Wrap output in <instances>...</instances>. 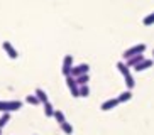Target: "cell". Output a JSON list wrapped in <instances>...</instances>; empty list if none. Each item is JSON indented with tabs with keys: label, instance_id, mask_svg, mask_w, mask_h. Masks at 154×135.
<instances>
[{
	"label": "cell",
	"instance_id": "cell-23",
	"mask_svg": "<svg viewBox=\"0 0 154 135\" xmlns=\"http://www.w3.org/2000/svg\"><path fill=\"white\" fill-rule=\"evenodd\" d=\"M152 58H154V49H152Z\"/></svg>",
	"mask_w": 154,
	"mask_h": 135
},
{
	"label": "cell",
	"instance_id": "cell-24",
	"mask_svg": "<svg viewBox=\"0 0 154 135\" xmlns=\"http://www.w3.org/2000/svg\"><path fill=\"white\" fill-rule=\"evenodd\" d=\"M0 135H2V128H0Z\"/></svg>",
	"mask_w": 154,
	"mask_h": 135
},
{
	"label": "cell",
	"instance_id": "cell-5",
	"mask_svg": "<svg viewBox=\"0 0 154 135\" xmlns=\"http://www.w3.org/2000/svg\"><path fill=\"white\" fill-rule=\"evenodd\" d=\"M2 47H4L5 54H7V56H9L10 59H17V58H19V52H17V49H15L14 46L10 44L9 40H4V44H2Z\"/></svg>",
	"mask_w": 154,
	"mask_h": 135
},
{
	"label": "cell",
	"instance_id": "cell-11",
	"mask_svg": "<svg viewBox=\"0 0 154 135\" xmlns=\"http://www.w3.org/2000/svg\"><path fill=\"white\" fill-rule=\"evenodd\" d=\"M34 94H36L37 98H39V101H41L42 105H44L46 101H49V98H48V93H46L44 90H41V88H36V91H34Z\"/></svg>",
	"mask_w": 154,
	"mask_h": 135
},
{
	"label": "cell",
	"instance_id": "cell-13",
	"mask_svg": "<svg viewBox=\"0 0 154 135\" xmlns=\"http://www.w3.org/2000/svg\"><path fill=\"white\" fill-rule=\"evenodd\" d=\"M59 127H61V130H63L64 135H73V125L69 122H63Z\"/></svg>",
	"mask_w": 154,
	"mask_h": 135
},
{
	"label": "cell",
	"instance_id": "cell-9",
	"mask_svg": "<svg viewBox=\"0 0 154 135\" xmlns=\"http://www.w3.org/2000/svg\"><path fill=\"white\" fill-rule=\"evenodd\" d=\"M117 100H119V103H127V101H131V100H132V91L131 90L122 91V93L117 96Z\"/></svg>",
	"mask_w": 154,
	"mask_h": 135
},
{
	"label": "cell",
	"instance_id": "cell-17",
	"mask_svg": "<svg viewBox=\"0 0 154 135\" xmlns=\"http://www.w3.org/2000/svg\"><path fill=\"white\" fill-rule=\"evenodd\" d=\"M10 122V113L9 112H5V113H2V117H0V128H4L7 123Z\"/></svg>",
	"mask_w": 154,
	"mask_h": 135
},
{
	"label": "cell",
	"instance_id": "cell-3",
	"mask_svg": "<svg viewBox=\"0 0 154 135\" xmlns=\"http://www.w3.org/2000/svg\"><path fill=\"white\" fill-rule=\"evenodd\" d=\"M73 66H75V64H73V56H71V54H66V56H64V59H63V66H61V73H63L64 78L71 74Z\"/></svg>",
	"mask_w": 154,
	"mask_h": 135
},
{
	"label": "cell",
	"instance_id": "cell-12",
	"mask_svg": "<svg viewBox=\"0 0 154 135\" xmlns=\"http://www.w3.org/2000/svg\"><path fill=\"white\" fill-rule=\"evenodd\" d=\"M124 80H125L127 90H132V88L136 86V81H134V78H132V73H131V71L127 73V74H124Z\"/></svg>",
	"mask_w": 154,
	"mask_h": 135
},
{
	"label": "cell",
	"instance_id": "cell-1",
	"mask_svg": "<svg viewBox=\"0 0 154 135\" xmlns=\"http://www.w3.org/2000/svg\"><path fill=\"white\" fill-rule=\"evenodd\" d=\"M66 86H68V90H69L73 98H78V96H80V86H78V83H76V78H73L71 74L66 76Z\"/></svg>",
	"mask_w": 154,
	"mask_h": 135
},
{
	"label": "cell",
	"instance_id": "cell-2",
	"mask_svg": "<svg viewBox=\"0 0 154 135\" xmlns=\"http://www.w3.org/2000/svg\"><path fill=\"white\" fill-rule=\"evenodd\" d=\"M146 52V44H136L132 46V47H129V49L124 52V58H125V61L129 58H132V56H137V54H144Z\"/></svg>",
	"mask_w": 154,
	"mask_h": 135
},
{
	"label": "cell",
	"instance_id": "cell-21",
	"mask_svg": "<svg viewBox=\"0 0 154 135\" xmlns=\"http://www.w3.org/2000/svg\"><path fill=\"white\" fill-rule=\"evenodd\" d=\"M88 94H90V88H88V85L80 86V96H82V98H86Z\"/></svg>",
	"mask_w": 154,
	"mask_h": 135
},
{
	"label": "cell",
	"instance_id": "cell-6",
	"mask_svg": "<svg viewBox=\"0 0 154 135\" xmlns=\"http://www.w3.org/2000/svg\"><path fill=\"white\" fill-rule=\"evenodd\" d=\"M117 105H120L117 98H110V100H107V101H103V103L100 105V110H102V112H110L113 108H117Z\"/></svg>",
	"mask_w": 154,
	"mask_h": 135
},
{
	"label": "cell",
	"instance_id": "cell-18",
	"mask_svg": "<svg viewBox=\"0 0 154 135\" xmlns=\"http://www.w3.org/2000/svg\"><path fill=\"white\" fill-rule=\"evenodd\" d=\"M53 118H54V120L58 122L59 125H61L63 122H66V117H64V113L61 112V110H56V112H54V117H53Z\"/></svg>",
	"mask_w": 154,
	"mask_h": 135
},
{
	"label": "cell",
	"instance_id": "cell-16",
	"mask_svg": "<svg viewBox=\"0 0 154 135\" xmlns=\"http://www.w3.org/2000/svg\"><path fill=\"white\" fill-rule=\"evenodd\" d=\"M115 68H117V71L120 73V74H122V76H124V74H127V73L131 71V68L127 66L125 63H117V66H115Z\"/></svg>",
	"mask_w": 154,
	"mask_h": 135
},
{
	"label": "cell",
	"instance_id": "cell-4",
	"mask_svg": "<svg viewBox=\"0 0 154 135\" xmlns=\"http://www.w3.org/2000/svg\"><path fill=\"white\" fill-rule=\"evenodd\" d=\"M88 71H90V66H88L86 63H82V64H78V66H73L71 76L78 78V76H82V74H88Z\"/></svg>",
	"mask_w": 154,
	"mask_h": 135
},
{
	"label": "cell",
	"instance_id": "cell-8",
	"mask_svg": "<svg viewBox=\"0 0 154 135\" xmlns=\"http://www.w3.org/2000/svg\"><path fill=\"white\" fill-rule=\"evenodd\" d=\"M154 64V61L152 59H144L142 63H139L136 68H134V71H137V73H140V71H146V69H149L151 66Z\"/></svg>",
	"mask_w": 154,
	"mask_h": 135
},
{
	"label": "cell",
	"instance_id": "cell-20",
	"mask_svg": "<svg viewBox=\"0 0 154 135\" xmlns=\"http://www.w3.org/2000/svg\"><path fill=\"white\" fill-rule=\"evenodd\" d=\"M142 24H144V26H154V12L152 14H149V15H146L144 19H142Z\"/></svg>",
	"mask_w": 154,
	"mask_h": 135
},
{
	"label": "cell",
	"instance_id": "cell-19",
	"mask_svg": "<svg viewBox=\"0 0 154 135\" xmlns=\"http://www.w3.org/2000/svg\"><path fill=\"white\" fill-rule=\"evenodd\" d=\"M88 81H90V76H88V74H82V76H78V78H76V83H78V86L88 85Z\"/></svg>",
	"mask_w": 154,
	"mask_h": 135
},
{
	"label": "cell",
	"instance_id": "cell-14",
	"mask_svg": "<svg viewBox=\"0 0 154 135\" xmlns=\"http://www.w3.org/2000/svg\"><path fill=\"white\" fill-rule=\"evenodd\" d=\"M22 108V101H19V100H12L9 101V112H17Z\"/></svg>",
	"mask_w": 154,
	"mask_h": 135
},
{
	"label": "cell",
	"instance_id": "cell-15",
	"mask_svg": "<svg viewBox=\"0 0 154 135\" xmlns=\"http://www.w3.org/2000/svg\"><path fill=\"white\" fill-rule=\"evenodd\" d=\"M26 103L32 105V106H37V105H41V101H39V98H37L36 94H27L26 96Z\"/></svg>",
	"mask_w": 154,
	"mask_h": 135
},
{
	"label": "cell",
	"instance_id": "cell-10",
	"mask_svg": "<svg viewBox=\"0 0 154 135\" xmlns=\"http://www.w3.org/2000/svg\"><path fill=\"white\" fill-rule=\"evenodd\" d=\"M42 106H44V115L48 118H51V117H54V106H53V103H51V101H46L44 105H42Z\"/></svg>",
	"mask_w": 154,
	"mask_h": 135
},
{
	"label": "cell",
	"instance_id": "cell-7",
	"mask_svg": "<svg viewBox=\"0 0 154 135\" xmlns=\"http://www.w3.org/2000/svg\"><path fill=\"white\" fill-rule=\"evenodd\" d=\"M144 54H137V56H132V58H129V59H127V66H129V68H136L137 66V64H139V63H142V61H144Z\"/></svg>",
	"mask_w": 154,
	"mask_h": 135
},
{
	"label": "cell",
	"instance_id": "cell-22",
	"mask_svg": "<svg viewBox=\"0 0 154 135\" xmlns=\"http://www.w3.org/2000/svg\"><path fill=\"white\" fill-rule=\"evenodd\" d=\"M0 112H2V113L9 112V101H0Z\"/></svg>",
	"mask_w": 154,
	"mask_h": 135
}]
</instances>
